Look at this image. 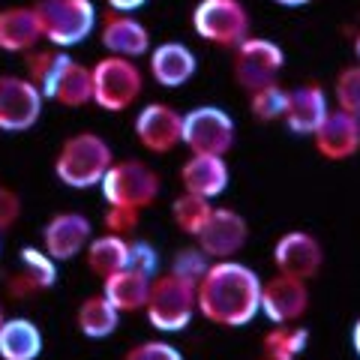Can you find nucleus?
<instances>
[{"label": "nucleus", "mask_w": 360, "mask_h": 360, "mask_svg": "<svg viewBox=\"0 0 360 360\" xmlns=\"http://www.w3.org/2000/svg\"><path fill=\"white\" fill-rule=\"evenodd\" d=\"M120 315L123 312L99 291V295H90L82 300V307L75 309V324L87 340H105V336H111L117 330Z\"/></svg>", "instance_id": "nucleus-26"}, {"label": "nucleus", "mask_w": 360, "mask_h": 360, "mask_svg": "<svg viewBox=\"0 0 360 360\" xmlns=\"http://www.w3.org/2000/svg\"><path fill=\"white\" fill-rule=\"evenodd\" d=\"M99 42H103L108 54L129 60L150 54V30L132 13H117V9H111L103 18V25H99Z\"/></svg>", "instance_id": "nucleus-18"}, {"label": "nucleus", "mask_w": 360, "mask_h": 360, "mask_svg": "<svg viewBox=\"0 0 360 360\" xmlns=\"http://www.w3.org/2000/svg\"><path fill=\"white\" fill-rule=\"evenodd\" d=\"M198 312V285L180 279L177 274H156L150 283V297L144 315H148L150 328L162 333H180L193 324Z\"/></svg>", "instance_id": "nucleus-3"}, {"label": "nucleus", "mask_w": 360, "mask_h": 360, "mask_svg": "<svg viewBox=\"0 0 360 360\" xmlns=\"http://www.w3.org/2000/svg\"><path fill=\"white\" fill-rule=\"evenodd\" d=\"M246 240H250V225L231 207H213L207 225L195 238V243L207 252L210 262L234 258L246 246Z\"/></svg>", "instance_id": "nucleus-16"}, {"label": "nucleus", "mask_w": 360, "mask_h": 360, "mask_svg": "<svg viewBox=\"0 0 360 360\" xmlns=\"http://www.w3.org/2000/svg\"><path fill=\"white\" fill-rule=\"evenodd\" d=\"M150 75L160 87H184L195 75L198 60L184 42H160L150 49Z\"/></svg>", "instance_id": "nucleus-21"}, {"label": "nucleus", "mask_w": 360, "mask_h": 360, "mask_svg": "<svg viewBox=\"0 0 360 360\" xmlns=\"http://www.w3.org/2000/svg\"><path fill=\"white\" fill-rule=\"evenodd\" d=\"M189 21H193L195 37L217 49L234 51L246 37H252L250 9L240 0H198Z\"/></svg>", "instance_id": "nucleus-5"}, {"label": "nucleus", "mask_w": 360, "mask_h": 360, "mask_svg": "<svg viewBox=\"0 0 360 360\" xmlns=\"http://www.w3.org/2000/svg\"><path fill=\"white\" fill-rule=\"evenodd\" d=\"M111 9H117V13H135V9H141L148 0H105Z\"/></svg>", "instance_id": "nucleus-38"}, {"label": "nucleus", "mask_w": 360, "mask_h": 360, "mask_svg": "<svg viewBox=\"0 0 360 360\" xmlns=\"http://www.w3.org/2000/svg\"><path fill=\"white\" fill-rule=\"evenodd\" d=\"M354 54H357V60H360V30H357V37H354Z\"/></svg>", "instance_id": "nucleus-41"}, {"label": "nucleus", "mask_w": 360, "mask_h": 360, "mask_svg": "<svg viewBox=\"0 0 360 360\" xmlns=\"http://www.w3.org/2000/svg\"><path fill=\"white\" fill-rule=\"evenodd\" d=\"M42 354V330L25 315L0 324V360H37Z\"/></svg>", "instance_id": "nucleus-24"}, {"label": "nucleus", "mask_w": 360, "mask_h": 360, "mask_svg": "<svg viewBox=\"0 0 360 360\" xmlns=\"http://www.w3.org/2000/svg\"><path fill=\"white\" fill-rule=\"evenodd\" d=\"M6 321V312H4V303H0V324Z\"/></svg>", "instance_id": "nucleus-42"}, {"label": "nucleus", "mask_w": 360, "mask_h": 360, "mask_svg": "<svg viewBox=\"0 0 360 360\" xmlns=\"http://www.w3.org/2000/svg\"><path fill=\"white\" fill-rule=\"evenodd\" d=\"M328 115H330V103H328V94H324L321 84L307 82V84L288 90L283 123L295 135H309L312 139V132L321 127Z\"/></svg>", "instance_id": "nucleus-19"}, {"label": "nucleus", "mask_w": 360, "mask_h": 360, "mask_svg": "<svg viewBox=\"0 0 360 360\" xmlns=\"http://www.w3.org/2000/svg\"><path fill=\"white\" fill-rule=\"evenodd\" d=\"M21 219V195L6 184H0V231L13 229Z\"/></svg>", "instance_id": "nucleus-37"}, {"label": "nucleus", "mask_w": 360, "mask_h": 360, "mask_svg": "<svg viewBox=\"0 0 360 360\" xmlns=\"http://www.w3.org/2000/svg\"><path fill=\"white\" fill-rule=\"evenodd\" d=\"M144 90V75L139 63L117 54H105L103 60L94 63V105L120 115L139 103Z\"/></svg>", "instance_id": "nucleus-6"}, {"label": "nucleus", "mask_w": 360, "mask_h": 360, "mask_svg": "<svg viewBox=\"0 0 360 360\" xmlns=\"http://www.w3.org/2000/svg\"><path fill=\"white\" fill-rule=\"evenodd\" d=\"M312 144L328 162H345L360 150V117L342 108H330L324 123L312 132Z\"/></svg>", "instance_id": "nucleus-17"}, {"label": "nucleus", "mask_w": 360, "mask_h": 360, "mask_svg": "<svg viewBox=\"0 0 360 360\" xmlns=\"http://www.w3.org/2000/svg\"><path fill=\"white\" fill-rule=\"evenodd\" d=\"M70 60L72 58L63 49H58V45H51V49H30L25 54V75L42 90L45 99H49L54 84H58L60 72L66 70V63Z\"/></svg>", "instance_id": "nucleus-29"}, {"label": "nucleus", "mask_w": 360, "mask_h": 360, "mask_svg": "<svg viewBox=\"0 0 360 360\" xmlns=\"http://www.w3.org/2000/svg\"><path fill=\"white\" fill-rule=\"evenodd\" d=\"M84 262H87V270L99 279H108L115 276L117 270L129 267V238H120V234H99L87 243L84 250Z\"/></svg>", "instance_id": "nucleus-25"}, {"label": "nucleus", "mask_w": 360, "mask_h": 360, "mask_svg": "<svg viewBox=\"0 0 360 360\" xmlns=\"http://www.w3.org/2000/svg\"><path fill=\"white\" fill-rule=\"evenodd\" d=\"M135 139L148 153H172L177 144H184V115L168 103H148L135 115Z\"/></svg>", "instance_id": "nucleus-11"}, {"label": "nucleus", "mask_w": 360, "mask_h": 360, "mask_svg": "<svg viewBox=\"0 0 360 360\" xmlns=\"http://www.w3.org/2000/svg\"><path fill=\"white\" fill-rule=\"evenodd\" d=\"M0 246H4V231H0Z\"/></svg>", "instance_id": "nucleus-43"}, {"label": "nucleus", "mask_w": 360, "mask_h": 360, "mask_svg": "<svg viewBox=\"0 0 360 360\" xmlns=\"http://www.w3.org/2000/svg\"><path fill=\"white\" fill-rule=\"evenodd\" d=\"M352 348H354V354L360 357V319L354 321V328H352Z\"/></svg>", "instance_id": "nucleus-39"}, {"label": "nucleus", "mask_w": 360, "mask_h": 360, "mask_svg": "<svg viewBox=\"0 0 360 360\" xmlns=\"http://www.w3.org/2000/svg\"><path fill=\"white\" fill-rule=\"evenodd\" d=\"M90 240H94V225L78 210H60L42 225V250L54 262H72L87 250Z\"/></svg>", "instance_id": "nucleus-14"}, {"label": "nucleus", "mask_w": 360, "mask_h": 360, "mask_svg": "<svg viewBox=\"0 0 360 360\" xmlns=\"http://www.w3.org/2000/svg\"><path fill=\"white\" fill-rule=\"evenodd\" d=\"M309 312L307 279L276 274L262 283V315L270 324H295Z\"/></svg>", "instance_id": "nucleus-12"}, {"label": "nucleus", "mask_w": 360, "mask_h": 360, "mask_svg": "<svg viewBox=\"0 0 360 360\" xmlns=\"http://www.w3.org/2000/svg\"><path fill=\"white\" fill-rule=\"evenodd\" d=\"M42 39L39 18L33 6H4L0 9V51L27 54Z\"/></svg>", "instance_id": "nucleus-22"}, {"label": "nucleus", "mask_w": 360, "mask_h": 360, "mask_svg": "<svg viewBox=\"0 0 360 360\" xmlns=\"http://www.w3.org/2000/svg\"><path fill=\"white\" fill-rule=\"evenodd\" d=\"M333 99L336 108L360 117V60L352 66H342L333 78Z\"/></svg>", "instance_id": "nucleus-32"}, {"label": "nucleus", "mask_w": 360, "mask_h": 360, "mask_svg": "<svg viewBox=\"0 0 360 360\" xmlns=\"http://www.w3.org/2000/svg\"><path fill=\"white\" fill-rule=\"evenodd\" d=\"M285 99H288V90L279 87V82H270L264 87H258L250 94V111L255 120L270 123V120H283L285 115Z\"/></svg>", "instance_id": "nucleus-31"}, {"label": "nucleus", "mask_w": 360, "mask_h": 360, "mask_svg": "<svg viewBox=\"0 0 360 360\" xmlns=\"http://www.w3.org/2000/svg\"><path fill=\"white\" fill-rule=\"evenodd\" d=\"M180 184H184V193H193L201 198H219L225 189H229V162L225 156L217 153H193L189 160L180 165Z\"/></svg>", "instance_id": "nucleus-20"}, {"label": "nucleus", "mask_w": 360, "mask_h": 360, "mask_svg": "<svg viewBox=\"0 0 360 360\" xmlns=\"http://www.w3.org/2000/svg\"><path fill=\"white\" fill-rule=\"evenodd\" d=\"M283 66H285V51L279 49L274 39L246 37L238 49H234L231 75L246 94H252V90L276 82V75Z\"/></svg>", "instance_id": "nucleus-8"}, {"label": "nucleus", "mask_w": 360, "mask_h": 360, "mask_svg": "<svg viewBox=\"0 0 360 360\" xmlns=\"http://www.w3.org/2000/svg\"><path fill=\"white\" fill-rule=\"evenodd\" d=\"M198 315L217 328H246L262 315V279L238 258H222L207 267L198 283Z\"/></svg>", "instance_id": "nucleus-1"}, {"label": "nucleus", "mask_w": 360, "mask_h": 360, "mask_svg": "<svg viewBox=\"0 0 360 360\" xmlns=\"http://www.w3.org/2000/svg\"><path fill=\"white\" fill-rule=\"evenodd\" d=\"M129 267L141 270L148 276H156V267H160V255L148 240H129Z\"/></svg>", "instance_id": "nucleus-36"}, {"label": "nucleus", "mask_w": 360, "mask_h": 360, "mask_svg": "<svg viewBox=\"0 0 360 360\" xmlns=\"http://www.w3.org/2000/svg\"><path fill=\"white\" fill-rule=\"evenodd\" d=\"M309 345V330L297 324H274L262 336L255 360H297Z\"/></svg>", "instance_id": "nucleus-28"}, {"label": "nucleus", "mask_w": 360, "mask_h": 360, "mask_svg": "<svg viewBox=\"0 0 360 360\" xmlns=\"http://www.w3.org/2000/svg\"><path fill=\"white\" fill-rule=\"evenodd\" d=\"M139 222H141V210H132V207H115V205H108L105 217H103L105 231L120 234V238H129V234H132L135 229H139Z\"/></svg>", "instance_id": "nucleus-35"}, {"label": "nucleus", "mask_w": 360, "mask_h": 360, "mask_svg": "<svg viewBox=\"0 0 360 360\" xmlns=\"http://www.w3.org/2000/svg\"><path fill=\"white\" fill-rule=\"evenodd\" d=\"M45 94L27 75H0V132H27L42 117Z\"/></svg>", "instance_id": "nucleus-10"}, {"label": "nucleus", "mask_w": 360, "mask_h": 360, "mask_svg": "<svg viewBox=\"0 0 360 360\" xmlns=\"http://www.w3.org/2000/svg\"><path fill=\"white\" fill-rule=\"evenodd\" d=\"M274 4H279V6H288V9H297V6H307V4H312V0H274Z\"/></svg>", "instance_id": "nucleus-40"}, {"label": "nucleus", "mask_w": 360, "mask_h": 360, "mask_svg": "<svg viewBox=\"0 0 360 360\" xmlns=\"http://www.w3.org/2000/svg\"><path fill=\"white\" fill-rule=\"evenodd\" d=\"M274 264H276V274L297 276V279H307L309 283L324 267V246L309 231H300V229L285 231L283 238L274 243Z\"/></svg>", "instance_id": "nucleus-15"}, {"label": "nucleus", "mask_w": 360, "mask_h": 360, "mask_svg": "<svg viewBox=\"0 0 360 360\" xmlns=\"http://www.w3.org/2000/svg\"><path fill=\"white\" fill-rule=\"evenodd\" d=\"M213 213V205L210 198H201V195H193V193H184L172 201V222L177 225L180 234L186 238H198L201 229L207 225Z\"/></svg>", "instance_id": "nucleus-30"}, {"label": "nucleus", "mask_w": 360, "mask_h": 360, "mask_svg": "<svg viewBox=\"0 0 360 360\" xmlns=\"http://www.w3.org/2000/svg\"><path fill=\"white\" fill-rule=\"evenodd\" d=\"M54 283H58V262L37 246H21L15 267L6 270V295L13 300L42 295L54 288Z\"/></svg>", "instance_id": "nucleus-13"}, {"label": "nucleus", "mask_w": 360, "mask_h": 360, "mask_svg": "<svg viewBox=\"0 0 360 360\" xmlns=\"http://www.w3.org/2000/svg\"><path fill=\"white\" fill-rule=\"evenodd\" d=\"M115 165V150L99 132L70 135L54 156V177L70 189H94L103 184L108 168Z\"/></svg>", "instance_id": "nucleus-2"}, {"label": "nucleus", "mask_w": 360, "mask_h": 360, "mask_svg": "<svg viewBox=\"0 0 360 360\" xmlns=\"http://www.w3.org/2000/svg\"><path fill=\"white\" fill-rule=\"evenodd\" d=\"M184 144L189 153L225 156L234 148V120L217 105H198L184 115Z\"/></svg>", "instance_id": "nucleus-9"}, {"label": "nucleus", "mask_w": 360, "mask_h": 360, "mask_svg": "<svg viewBox=\"0 0 360 360\" xmlns=\"http://www.w3.org/2000/svg\"><path fill=\"white\" fill-rule=\"evenodd\" d=\"M210 264H213V262L207 258V252L195 243V246H184V250H177L174 258H172V267H168V270H172V274H177L180 279H186V283L198 285L201 279H205V274H207Z\"/></svg>", "instance_id": "nucleus-33"}, {"label": "nucleus", "mask_w": 360, "mask_h": 360, "mask_svg": "<svg viewBox=\"0 0 360 360\" xmlns=\"http://www.w3.org/2000/svg\"><path fill=\"white\" fill-rule=\"evenodd\" d=\"M49 99L60 103L63 108H82L87 103H94V66L70 60Z\"/></svg>", "instance_id": "nucleus-27"}, {"label": "nucleus", "mask_w": 360, "mask_h": 360, "mask_svg": "<svg viewBox=\"0 0 360 360\" xmlns=\"http://www.w3.org/2000/svg\"><path fill=\"white\" fill-rule=\"evenodd\" d=\"M123 360H184V354L177 352L172 342H162V340H144L139 345H132Z\"/></svg>", "instance_id": "nucleus-34"}, {"label": "nucleus", "mask_w": 360, "mask_h": 360, "mask_svg": "<svg viewBox=\"0 0 360 360\" xmlns=\"http://www.w3.org/2000/svg\"><path fill=\"white\" fill-rule=\"evenodd\" d=\"M150 283H153V276L141 274L135 267H123L115 276L103 279V295L120 312H144L148 297H150Z\"/></svg>", "instance_id": "nucleus-23"}, {"label": "nucleus", "mask_w": 360, "mask_h": 360, "mask_svg": "<svg viewBox=\"0 0 360 360\" xmlns=\"http://www.w3.org/2000/svg\"><path fill=\"white\" fill-rule=\"evenodd\" d=\"M99 189H103V198L115 207L148 210L162 193V177L144 160H115Z\"/></svg>", "instance_id": "nucleus-4"}, {"label": "nucleus", "mask_w": 360, "mask_h": 360, "mask_svg": "<svg viewBox=\"0 0 360 360\" xmlns=\"http://www.w3.org/2000/svg\"><path fill=\"white\" fill-rule=\"evenodd\" d=\"M33 13L39 18L42 39L58 49L84 42L96 27V9L90 0H37Z\"/></svg>", "instance_id": "nucleus-7"}]
</instances>
